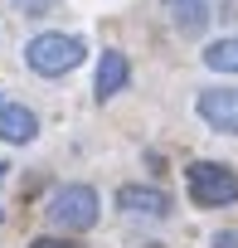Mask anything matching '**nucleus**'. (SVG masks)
<instances>
[{
  "label": "nucleus",
  "mask_w": 238,
  "mask_h": 248,
  "mask_svg": "<svg viewBox=\"0 0 238 248\" xmlns=\"http://www.w3.org/2000/svg\"><path fill=\"white\" fill-rule=\"evenodd\" d=\"M194 117L219 137H238V88H199L194 93Z\"/></svg>",
  "instance_id": "4"
},
{
  "label": "nucleus",
  "mask_w": 238,
  "mask_h": 248,
  "mask_svg": "<svg viewBox=\"0 0 238 248\" xmlns=\"http://www.w3.org/2000/svg\"><path fill=\"white\" fill-rule=\"evenodd\" d=\"M34 137H39L34 107H25V102H5V107H0V141H5V146H30Z\"/></svg>",
  "instance_id": "7"
},
{
  "label": "nucleus",
  "mask_w": 238,
  "mask_h": 248,
  "mask_svg": "<svg viewBox=\"0 0 238 248\" xmlns=\"http://www.w3.org/2000/svg\"><path fill=\"white\" fill-rule=\"evenodd\" d=\"M44 214H49V224L63 229V233H88V229L102 219V200H97L92 185L78 180V185H59V190L49 195Z\"/></svg>",
  "instance_id": "1"
},
{
  "label": "nucleus",
  "mask_w": 238,
  "mask_h": 248,
  "mask_svg": "<svg viewBox=\"0 0 238 248\" xmlns=\"http://www.w3.org/2000/svg\"><path fill=\"white\" fill-rule=\"evenodd\" d=\"M185 185H190V204L199 209H223L238 200V170L223 161H190Z\"/></svg>",
  "instance_id": "3"
},
{
  "label": "nucleus",
  "mask_w": 238,
  "mask_h": 248,
  "mask_svg": "<svg viewBox=\"0 0 238 248\" xmlns=\"http://www.w3.org/2000/svg\"><path fill=\"white\" fill-rule=\"evenodd\" d=\"M0 224H5V209H0Z\"/></svg>",
  "instance_id": "14"
},
{
  "label": "nucleus",
  "mask_w": 238,
  "mask_h": 248,
  "mask_svg": "<svg viewBox=\"0 0 238 248\" xmlns=\"http://www.w3.org/2000/svg\"><path fill=\"white\" fill-rule=\"evenodd\" d=\"M117 209L132 219H165L175 209V200L161 185H117Z\"/></svg>",
  "instance_id": "5"
},
{
  "label": "nucleus",
  "mask_w": 238,
  "mask_h": 248,
  "mask_svg": "<svg viewBox=\"0 0 238 248\" xmlns=\"http://www.w3.org/2000/svg\"><path fill=\"white\" fill-rule=\"evenodd\" d=\"M83 39L78 34H54V30H44V34H34L30 44H25V63H30V73H39V78H63V73H73L78 63H83Z\"/></svg>",
  "instance_id": "2"
},
{
  "label": "nucleus",
  "mask_w": 238,
  "mask_h": 248,
  "mask_svg": "<svg viewBox=\"0 0 238 248\" xmlns=\"http://www.w3.org/2000/svg\"><path fill=\"white\" fill-rule=\"evenodd\" d=\"M30 248H83V243H73V238H59V233H39V238H30Z\"/></svg>",
  "instance_id": "10"
},
{
  "label": "nucleus",
  "mask_w": 238,
  "mask_h": 248,
  "mask_svg": "<svg viewBox=\"0 0 238 248\" xmlns=\"http://www.w3.org/2000/svg\"><path fill=\"white\" fill-rule=\"evenodd\" d=\"M209 248H238V229H219L209 238Z\"/></svg>",
  "instance_id": "11"
},
{
  "label": "nucleus",
  "mask_w": 238,
  "mask_h": 248,
  "mask_svg": "<svg viewBox=\"0 0 238 248\" xmlns=\"http://www.w3.org/2000/svg\"><path fill=\"white\" fill-rule=\"evenodd\" d=\"M0 107H5V93H0Z\"/></svg>",
  "instance_id": "13"
},
{
  "label": "nucleus",
  "mask_w": 238,
  "mask_h": 248,
  "mask_svg": "<svg viewBox=\"0 0 238 248\" xmlns=\"http://www.w3.org/2000/svg\"><path fill=\"white\" fill-rule=\"evenodd\" d=\"M204 68H214V73H238V34H228V39H214V44H204Z\"/></svg>",
  "instance_id": "9"
},
{
  "label": "nucleus",
  "mask_w": 238,
  "mask_h": 248,
  "mask_svg": "<svg viewBox=\"0 0 238 248\" xmlns=\"http://www.w3.org/2000/svg\"><path fill=\"white\" fill-rule=\"evenodd\" d=\"M127 83H132V59H127L122 49H102L97 78H92V97H97V102H112Z\"/></svg>",
  "instance_id": "6"
},
{
  "label": "nucleus",
  "mask_w": 238,
  "mask_h": 248,
  "mask_svg": "<svg viewBox=\"0 0 238 248\" xmlns=\"http://www.w3.org/2000/svg\"><path fill=\"white\" fill-rule=\"evenodd\" d=\"M165 15H170V25L185 34V39H199L204 30H209V0H170L165 5Z\"/></svg>",
  "instance_id": "8"
},
{
  "label": "nucleus",
  "mask_w": 238,
  "mask_h": 248,
  "mask_svg": "<svg viewBox=\"0 0 238 248\" xmlns=\"http://www.w3.org/2000/svg\"><path fill=\"white\" fill-rule=\"evenodd\" d=\"M5 170H10V166H5V161H0V185H5Z\"/></svg>",
  "instance_id": "12"
}]
</instances>
